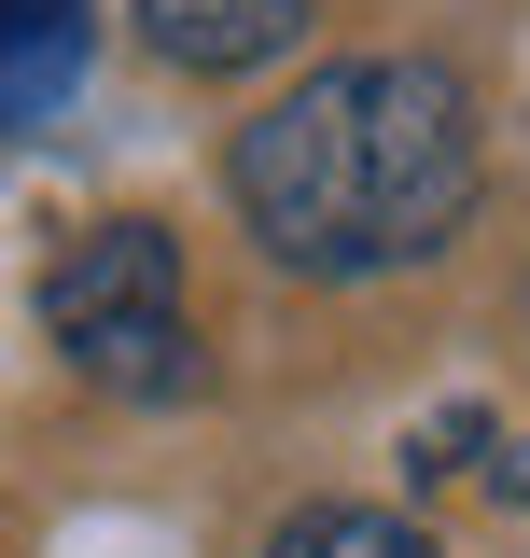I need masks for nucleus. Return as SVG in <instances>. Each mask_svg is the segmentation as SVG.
I'll use <instances>...</instances> for the list:
<instances>
[{
	"instance_id": "39448f33",
	"label": "nucleus",
	"mask_w": 530,
	"mask_h": 558,
	"mask_svg": "<svg viewBox=\"0 0 530 558\" xmlns=\"http://www.w3.org/2000/svg\"><path fill=\"white\" fill-rule=\"evenodd\" d=\"M265 558H433V545L405 517H377V502H308V517H279Z\"/></svg>"
},
{
	"instance_id": "7ed1b4c3",
	"label": "nucleus",
	"mask_w": 530,
	"mask_h": 558,
	"mask_svg": "<svg viewBox=\"0 0 530 558\" xmlns=\"http://www.w3.org/2000/svg\"><path fill=\"white\" fill-rule=\"evenodd\" d=\"M127 14H140V43L168 70H196V84H238V70L293 57L322 28V0H127Z\"/></svg>"
},
{
	"instance_id": "423d86ee",
	"label": "nucleus",
	"mask_w": 530,
	"mask_h": 558,
	"mask_svg": "<svg viewBox=\"0 0 530 558\" xmlns=\"http://www.w3.org/2000/svg\"><path fill=\"white\" fill-rule=\"evenodd\" d=\"M461 447H489V418L447 405V418H419V475H461Z\"/></svg>"
},
{
	"instance_id": "f257e3e1",
	"label": "nucleus",
	"mask_w": 530,
	"mask_h": 558,
	"mask_svg": "<svg viewBox=\"0 0 530 558\" xmlns=\"http://www.w3.org/2000/svg\"><path fill=\"white\" fill-rule=\"evenodd\" d=\"M224 196L252 223L265 266L293 279H392L433 266L489 196V140H474V84L447 57H335L293 98H265Z\"/></svg>"
},
{
	"instance_id": "20e7f679",
	"label": "nucleus",
	"mask_w": 530,
	"mask_h": 558,
	"mask_svg": "<svg viewBox=\"0 0 530 558\" xmlns=\"http://www.w3.org/2000/svg\"><path fill=\"white\" fill-rule=\"evenodd\" d=\"M84 43H98V0H0V140L84 84Z\"/></svg>"
},
{
	"instance_id": "f03ea898",
	"label": "nucleus",
	"mask_w": 530,
	"mask_h": 558,
	"mask_svg": "<svg viewBox=\"0 0 530 558\" xmlns=\"http://www.w3.org/2000/svg\"><path fill=\"white\" fill-rule=\"evenodd\" d=\"M43 336L70 349L84 391L182 405L196 391V307H182V238L168 223H84L43 266Z\"/></svg>"
}]
</instances>
